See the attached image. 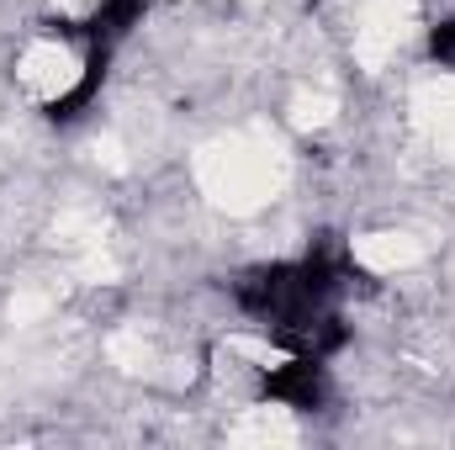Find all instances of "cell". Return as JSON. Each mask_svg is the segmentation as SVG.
<instances>
[{
    "mask_svg": "<svg viewBox=\"0 0 455 450\" xmlns=\"http://www.w3.org/2000/svg\"><path fill=\"white\" fill-rule=\"evenodd\" d=\"M429 64L435 69H455V16H440L429 27Z\"/></svg>",
    "mask_w": 455,
    "mask_h": 450,
    "instance_id": "7a4b0ae2",
    "label": "cell"
},
{
    "mask_svg": "<svg viewBox=\"0 0 455 450\" xmlns=\"http://www.w3.org/2000/svg\"><path fill=\"white\" fill-rule=\"evenodd\" d=\"M259 398L275 403V408H291V414H323L329 398H334L329 360L302 355V350H286L275 366L259 371Z\"/></svg>",
    "mask_w": 455,
    "mask_h": 450,
    "instance_id": "6da1fadb",
    "label": "cell"
}]
</instances>
